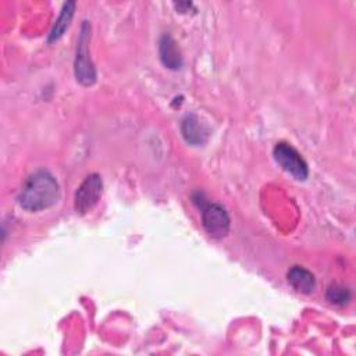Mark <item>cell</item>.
Returning a JSON list of instances; mask_svg holds the SVG:
<instances>
[{"mask_svg": "<svg viewBox=\"0 0 356 356\" xmlns=\"http://www.w3.org/2000/svg\"><path fill=\"white\" fill-rule=\"evenodd\" d=\"M181 132L184 139L191 145H200L206 140L207 136V131L195 114H189L182 120Z\"/></svg>", "mask_w": 356, "mask_h": 356, "instance_id": "ba28073f", "label": "cell"}, {"mask_svg": "<svg viewBox=\"0 0 356 356\" xmlns=\"http://www.w3.org/2000/svg\"><path fill=\"white\" fill-rule=\"evenodd\" d=\"M286 280L295 291L302 293H312L316 288V278L313 273L302 266H292L288 270Z\"/></svg>", "mask_w": 356, "mask_h": 356, "instance_id": "8992f818", "label": "cell"}, {"mask_svg": "<svg viewBox=\"0 0 356 356\" xmlns=\"http://www.w3.org/2000/svg\"><path fill=\"white\" fill-rule=\"evenodd\" d=\"M60 199V185L47 170H38L24 182L18 203L26 211H42L54 206Z\"/></svg>", "mask_w": 356, "mask_h": 356, "instance_id": "6da1fadb", "label": "cell"}, {"mask_svg": "<svg viewBox=\"0 0 356 356\" xmlns=\"http://www.w3.org/2000/svg\"><path fill=\"white\" fill-rule=\"evenodd\" d=\"M325 296H327V300L330 303L337 305V306H343V305L349 303L352 295H350V291L346 286L334 284V285H330L327 288Z\"/></svg>", "mask_w": 356, "mask_h": 356, "instance_id": "30bf717a", "label": "cell"}, {"mask_svg": "<svg viewBox=\"0 0 356 356\" xmlns=\"http://www.w3.org/2000/svg\"><path fill=\"white\" fill-rule=\"evenodd\" d=\"M159 54L161 63L170 70H178L182 65V57L175 40L171 35L165 33L160 38L159 42Z\"/></svg>", "mask_w": 356, "mask_h": 356, "instance_id": "52a82bcc", "label": "cell"}, {"mask_svg": "<svg viewBox=\"0 0 356 356\" xmlns=\"http://www.w3.org/2000/svg\"><path fill=\"white\" fill-rule=\"evenodd\" d=\"M89 40H90V24L83 21L81 25V33L76 40L74 72L76 81L83 86H90L96 82V70L89 54Z\"/></svg>", "mask_w": 356, "mask_h": 356, "instance_id": "7a4b0ae2", "label": "cell"}, {"mask_svg": "<svg viewBox=\"0 0 356 356\" xmlns=\"http://www.w3.org/2000/svg\"><path fill=\"white\" fill-rule=\"evenodd\" d=\"M74 11H75V1L64 3L63 8L60 11V15L56 19V22H54V25H53V28H51V31L49 33V39H47L49 43L58 40L64 35L65 29L70 26V22L72 19Z\"/></svg>", "mask_w": 356, "mask_h": 356, "instance_id": "9c48e42d", "label": "cell"}, {"mask_svg": "<svg viewBox=\"0 0 356 356\" xmlns=\"http://www.w3.org/2000/svg\"><path fill=\"white\" fill-rule=\"evenodd\" d=\"M274 160L282 170L289 172L295 179L305 181L309 177V167L302 154L289 143L278 142L273 149Z\"/></svg>", "mask_w": 356, "mask_h": 356, "instance_id": "3957f363", "label": "cell"}, {"mask_svg": "<svg viewBox=\"0 0 356 356\" xmlns=\"http://www.w3.org/2000/svg\"><path fill=\"white\" fill-rule=\"evenodd\" d=\"M202 224L206 232L217 239L227 236L229 232V216L227 210L217 203L202 204Z\"/></svg>", "mask_w": 356, "mask_h": 356, "instance_id": "5b68a950", "label": "cell"}, {"mask_svg": "<svg viewBox=\"0 0 356 356\" xmlns=\"http://www.w3.org/2000/svg\"><path fill=\"white\" fill-rule=\"evenodd\" d=\"M103 181L96 172L89 174L78 186L74 197V209L78 214H86L90 211L102 197Z\"/></svg>", "mask_w": 356, "mask_h": 356, "instance_id": "277c9868", "label": "cell"}]
</instances>
